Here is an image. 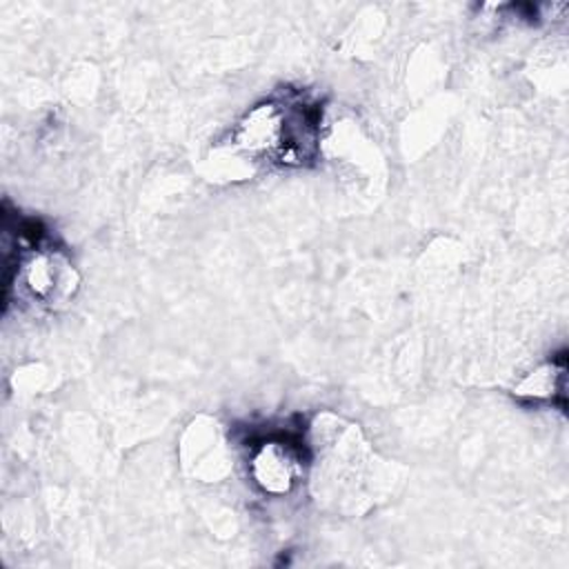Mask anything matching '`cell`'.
<instances>
[{
	"instance_id": "obj_1",
	"label": "cell",
	"mask_w": 569,
	"mask_h": 569,
	"mask_svg": "<svg viewBox=\"0 0 569 569\" xmlns=\"http://www.w3.org/2000/svg\"><path fill=\"white\" fill-rule=\"evenodd\" d=\"M233 142L251 156L305 164L318 151V111L307 102L267 100L238 122Z\"/></svg>"
},
{
	"instance_id": "obj_2",
	"label": "cell",
	"mask_w": 569,
	"mask_h": 569,
	"mask_svg": "<svg viewBox=\"0 0 569 569\" xmlns=\"http://www.w3.org/2000/svg\"><path fill=\"white\" fill-rule=\"evenodd\" d=\"M22 280L27 291L44 302L56 305L69 300L78 289V273L58 251H33L22 262Z\"/></svg>"
},
{
	"instance_id": "obj_3",
	"label": "cell",
	"mask_w": 569,
	"mask_h": 569,
	"mask_svg": "<svg viewBox=\"0 0 569 569\" xmlns=\"http://www.w3.org/2000/svg\"><path fill=\"white\" fill-rule=\"evenodd\" d=\"M300 469V456L287 440L264 442L251 462L253 480L269 493H284L293 487Z\"/></svg>"
},
{
	"instance_id": "obj_4",
	"label": "cell",
	"mask_w": 569,
	"mask_h": 569,
	"mask_svg": "<svg viewBox=\"0 0 569 569\" xmlns=\"http://www.w3.org/2000/svg\"><path fill=\"white\" fill-rule=\"evenodd\" d=\"M565 362H547L531 371L516 389L513 393L518 398H529V400H551L560 398L565 400Z\"/></svg>"
}]
</instances>
